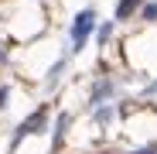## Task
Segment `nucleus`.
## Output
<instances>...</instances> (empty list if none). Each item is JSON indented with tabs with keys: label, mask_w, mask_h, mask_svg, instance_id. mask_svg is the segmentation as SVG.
<instances>
[{
	"label": "nucleus",
	"mask_w": 157,
	"mask_h": 154,
	"mask_svg": "<svg viewBox=\"0 0 157 154\" xmlns=\"http://www.w3.org/2000/svg\"><path fill=\"white\" fill-rule=\"evenodd\" d=\"M109 34H113V24H102V28L96 31V38H99V45H102V41H109Z\"/></svg>",
	"instance_id": "423d86ee"
},
{
	"label": "nucleus",
	"mask_w": 157,
	"mask_h": 154,
	"mask_svg": "<svg viewBox=\"0 0 157 154\" xmlns=\"http://www.w3.org/2000/svg\"><path fill=\"white\" fill-rule=\"evenodd\" d=\"M92 28H96V10L89 7V10H78L75 14V24H72V51H78L86 45V38L92 34Z\"/></svg>",
	"instance_id": "f257e3e1"
},
{
	"label": "nucleus",
	"mask_w": 157,
	"mask_h": 154,
	"mask_svg": "<svg viewBox=\"0 0 157 154\" xmlns=\"http://www.w3.org/2000/svg\"><path fill=\"white\" fill-rule=\"evenodd\" d=\"M109 116H113V110H109V106H102V110L96 113V120H99V123H109Z\"/></svg>",
	"instance_id": "0eeeda50"
},
{
	"label": "nucleus",
	"mask_w": 157,
	"mask_h": 154,
	"mask_svg": "<svg viewBox=\"0 0 157 154\" xmlns=\"http://www.w3.org/2000/svg\"><path fill=\"white\" fill-rule=\"evenodd\" d=\"M109 89H113L109 82H99V86L92 89V103H102V99H106V96H109Z\"/></svg>",
	"instance_id": "20e7f679"
},
{
	"label": "nucleus",
	"mask_w": 157,
	"mask_h": 154,
	"mask_svg": "<svg viewBox=\"0 0 157 154\" xmlns=\"http://www.w3.org/2000/svg\"><path fill=\"white\" fill-rule=\"evenodd\" d=\"M133 154H157V147H140V151H133Z\"/></svg>",
	"instance_id": "1a4fd4ad"
},
{
	"label": "nucleus",
	"mask_w": 157,
	"mask_h": 154,
	"mask_svg": "<svg viewBox=\"0 0 157 154\" xmlns=\"http://www.w3.org/2000/svg\"><path fill=\"white\" fill-rule=\"evenodd\" d=\"M62 69H65V62H58L55 69H51V72H48V82H55V79H58V75H62Z\"/></svg>",
	"instance_id": "6e6552de"
},
{
	"label": "nucleus",
	"mask_w": 157,
	"mask_h": 154,
	"mask_svg": "<svg viewBox=\"0 0 157 154\" xmlns=\"http://www.w3.org/2000/svg\"><path fill=\"white\" fill-rule=\"evenodd\" d=\"M137 7H144V0H120V7H116V21H126Z\"/></svg>",
	"instance_id": "7ed1b4c3"
},
{
	"label": "nucleus",
	"mask_w": 157,
	"mask_h": 154,
	"mask_svg": "<svg viewBox=\"0 0 157 154\" xmlns=\"http://www.w3.org/2000/svg\"><path fill=\"white\" fill-rule=\"evenodd\" d=\"M41 120H44V110H38V113H34V116H28V120H24V127H21V130H17V134H14V147H17V144H21V140H24V137H28V134H31V130H41V127H44V123H41Z\"/></svg>",
	"instance_id": "f03ea898"
},
{
	"label": "nucleus",
	"mask_w": 157,
	"mask_h": 154,
	"mask_svg": "<svg viewBox=\"0 0 157 154\" xmlns=\"http://www.w3.org/2000/svg\"><path fill=\"white\" fill-rule=\"evenodd\" d=\"M140 17H144V21H154V17H157V4H144V7H140Z\"/></svg>",
	"instance_id": "39448f33"
}]
</instances>
